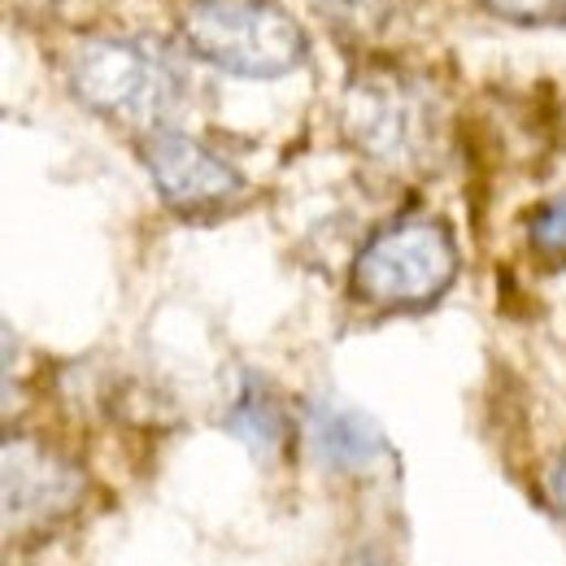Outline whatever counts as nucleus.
I'll list each match as a JSON object with an SVG mask.
<instances>
[{"mask_svg": "<svg viewBox=\"0 0 566 566\" xmlns=\"http://www.w3.org/2000/svg\"><path fill=\"white\" fill-rule=\"evenodd\" d=\"M527 235H532V249L545 253V258H566V197L541 206L527 222Z\"/></svg>", "mask_w": 566, "mask_h": 566, "instance_id": "9", "label": "nucleus"}, {"mask_svg": "<svg viewBox=\"0 0 566 566\" xmlns=\"http://www.w3.org/2000/svg\"><path fill=\"white\" fill-rule=\"evenodd\" d=\"M458 275V249L431 218H406L379 231L354 262V292L379 310L431 305Z\"/></svg>", "mask_w": 566, "mask_h": 566, "instance_id": "3", "label": "nucleus"}, {"mask_svg": "<svg viewBox=\"0 0 566 566\" xmlns=\"http://www.w3.org/2000/svg\"><path fill=\"white\" fill-rule=\"evenodd\" d=\"M144 166H148L161 201L175 206V210H210V206L231 201L244 188L240 175L218 153H210L192 136H179V132L148 136L144 140Z\"/></svg>", "mask_w": 566, "mask_h": 566, "instance_id": "5", "label": "nucleus"}, {"mask_svg": "<svg viewBox=\"0 0 566 566\" xmlns=\"http://www.w3.org/2000/svg\"><path fill=\"white\" fill-rule=\"evenodd\" d=\"M345 127L366 153L384 161H406L423 144V105L397 78L354 83L345 105Z\"/></svg>", "mask_w": 566, "mask_h": 566, "instance_id": "6", "label": "nucleus"}, {"mask_svg": "<svg viewBox=\"0 0 566 566\" xmlns=\"http://www.w3.org/2000/svg\"><path fill=\"white\" fill-rule=\"evenodd\" d=\"M78 496H83V475L62 453L27 436L4 440V527L9 536L57 523L78 505Z\"/></svg>", "mask_w": 566, "mask_h": 566, "instance_id": "4", "label": "nucleus"}, {"mask_svg": "<svg viewBox=\"0 0 566 566\" xmlns=\"http://www.w3.org/2000/svg\"><path fill=\"white\" fill-rule=\"evenodd\" d=\"M78 101L114 123L157 127L184 101V74L170 57L136 40H83L71 57Z\"/></svg>", "mask_w": 566, "mask_h": 566, "instance_id": "2", "label": "nucleus"}, {"mask_svg": "<svg viewBox=\"0 0 566 566\" xmlns=\"http://www.w3.org/2000/svg\"><path fill=\"white\" fill-rule=\"evenodd\" d=\"M496 13L523 18V22H563L566 0H489Z\"/></svg>", "mask_w": 566, "mask_h": 566, "instance_id": "10", "label": "nucleus"}, {"mask_svg": "<svg viewBox=\"0 0 566 566\" xmlns=\"http://www.w3.org/2000/svg\"><path fill=\"white\" fill-rule=\"evenodd\" d=\"M227 431H231L235 440H244L258 458L280 453V444H283L280 401H275V392H271L258 375H249V379L240 384V397L231 401V415H227Z\"/></svg>", "mask_w": 566, "mask_h": 566, "instance_id": "8", "label": "nucleus"}, {"mask_svg": "<svg viewBox=\"0 0 566 566\" xmlns=\"http://www.w3.org/2000/svg\"><path fill=\"white\" fill-rule=\"evenodd\" d=\"M184 44L240 78H280L305 62V31L275 0H197L184 13Z\"/></svg>", "mask_w": 566, "mask_h": 566, "instance_id": "1", "label": "nucleus"}, {"mask_svg": "<svg viewBox=\"0 0 566 566\" xmlns=\"http://www.w3.org/2000/svg\"><path fill=\"white\" fill-rule=\"evenodd\" d=\"M310 444L318 458L336 471H370L375 462L388 458V440L370 415L336 401H314L310 406Z\"/></svg>", "mask_w": 566, "mask_h": 566, "instance_id": "7", "label": "nucleus"}, {"mask_svg": "<svg viewBox=\"0 0 566 566\" xmlns=\"http://www.w3.org/2000/svg\"><path fill=\"white\" fill-rule=\"evenodd\" d=\"M549 489H554V501H558V510H563L566 518V458L554 467V480H549Z\"/></svg>", "mask_w": 566, "mask_h": 566, "instance_id": "11", "label": "nucleus"}]
</instances>
